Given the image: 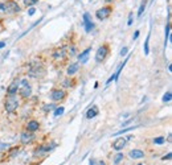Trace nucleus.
Here are the masks:
<instances>
[{"instance_id":"obj_1","label":"nucleus","mask_w":172,"mask_h":165,"mask_svg":"<svg viewBox=\"0 0 172 165\" xmlns=\"http://www.w3.org/2000/svg\"><path fill=\"white\" fill-rule=\"evenodd\" d=\"M0 10L7 15H13V13L20 12L21 8L17 4V1H15V0H5V1L0 3Z\"/></svg>"},{"instance_id":"obj_2","label":"nucleus","mask_w":172,"mask_h":165,"mask_svg":"<svg viewBox=\"0 0 172 165\" xmlns=\"http://www.w3.org/2000/svg\"><path fill=\"white\" fill-rule=\"evenodd\" d=\"M19 98L16 96V94H8V96L5 98L4 100V108L7 112H15L17 108H19Z\"/></svg>"},{"instance_id":"obj_3","label":"nucleus","mask_w":172,"mask_h":165,"mask_svg":"<svg viewBox=\"0 0 172 165\" xmlns=\"http://www.w3.org/2000/svg\"><path fill=\"white\" fill-rule=\"evenodd\" d=\"M45 74H47V69L44 68L42 63H35V65L30 66L29 71H28V75L30 78H36V79H40V78H44Z\"/></svg>"},{"instance_id":"obj_4","label":"nucleus","mask_w":172,"mask_h":165,"mask_svg":"<svg viewBox=\"0 0 172 165\" xmlns=\"http://www.w3.org/2000/svg\"><path fill=\"white\" fill-rule=\"evenodd\" d=\"M109 53H110V46H109V44L101 45V46L98 48L97 53H96V61H97L98 63L103 62V61L106 60V57L109 56Z\"/></svg>"},{"instance_id":"obj_5","label":"nucleus","mask_w":172,"mask_h":165,"mask_svg":"<svg viewBox=\"0 0 172 165\" xmlns=\"http://www.w3.org/2000/svg\"><path fill=\"white\" fill-rule=\"evenodd\" d=\"M113 11H114V8H113V5H110V4H107L105 5V7H102V8H99L97 12H96V17L98 20H106V19H109L110 17V15L113 13Z\"/></svg>"},{"instance_id":"obj_6","label":"nucleus","mask_w":172,"mask_h":165,"mask_svg":"<svg viewBox=\"0 0 172 165\" xmlns=\"http://www.w3.org/2000/svg\"><path fill=\"white\" fill-rule=\"evenodd\" d=\"M20 85H21V88L19 90V94L21 98H29L32 95V87H30V85L28 83V81L27 79H23V81H20Z\"/></svg>"},{"instance_id":"obj_7","label":"nucleus","mask_w":172,"mask_h":165,"mask_svg":"<svg viewBox=\"0 0 172 165\" xmlns=\"http://www.w3.org/2000/svg\"><path fill=\"white\" fill-rule=\"evenodd\" d=\"M66 48L65 46H62V48H58L56 49V50L53 52V60L56 61V62H62V61H65L66 58Z\"/></svg>"},{"instance_id":"obj_8","label":"nucleus","mask_w":172,"mask_h":165,"mask_svg":"<svg viewBox=\"0 0 172 165\" xmlns=\"http://www.w3.org/2000/svg\"><path fill=\"white\" fill-rule=\"evenodd\" d=\"M50 98L53 102H60V100H64L66 98V93L61 88H53L50 91Z\"/></svg>"},{"instance_id":"obj_9","label":"nucleus","mask_w":172,"mask_h":165,"mask_svg":"<svg viewBox=\"0 0 172 165\" xmlns=\"http://www.w3.org/2000/svg\"><path fill=\"white\" fill-rule=\"evenodd\" d=\"M20 140H21V143L23 144H30V143L35 140V135H33L30 131H24L23 133H21V136H20Z\"/></svg>"},{"instance_id":"obj_10","label":"nucleus","mask_w":172,"mask_h":165,"mask_svg":"<svg viewBox=\"0 0 172 165\" xmlns=\"http://www.w3.org/2000/svg\"><path fill=\"white\" fill-rule=\"evenodd\" d=\"M126 141H127V140H126L125 137H118V139H115L114 143H113V148H114L115 151H121L126 145Z\"/></svg>"},{"instance_id":"obj_11","label":"nucleus","mask_w":172,"mask_h":165,"mask_svg":"<svg viewBox=\"0 0 172 165\" xmlns=\"http://www.w3.org/2000/svg\"><path fill=\"white\" fill-rule=\"evenodd\" d=\"M84 24H85L86 32H91V29L94 28V24L91 23V17H90V15H89V13L84 15Z\"/></svg>"},{"instance_id":"obj_12","label":"nucleus","mask_w":172,"mask_h":165,"mask_svg":"<svg viewBox=\"0 0 172 165\" xmlns=\"http://www.w3.org/2000/svg\"><path fill=\"white\" fill-rule=\"evenodd\" d=\"M19 86H20V81L19 79H15L10 86H8L7 93L8 94H17V88H19Z\"/></svg>"},{"instance_id":"obj_13","label":"nucleus","mask_w":172,"mask_h":165,"mask_svg":"<svg viewBox=\"0 0 172 165\" xmlns=\"http://www.w3.org/2000/svg\"><path fill=\"white\" fill-rule=\"evenodd\" d=\"M40 130V123L37 120H29L27 123V131H30V132H35V131Z\"/></svg>"},{"instance_id":"obj_14","label":"nucleus","mask_w":172,"mask_h":165,"mask_svg":"<svg viewBox=\"0 0 172 165\" xmlns=\"http://www.w3.org/2000/svg\"><path fill=\"white\" fill-rule=\"evenodd\" d=\"M78 69H79V65L78 63H70L69 66H67V70H66V73H67V75L69 77H72V75H74L77 71H78Z\"/></svg>"},{"instance_id":"obj_15","label":"nucleus","mask_w":172,"mask_h":165,"mask_svg":"<svg viewBox=\"0 0 172 165\" xmlns=\"http://www.w3.org/2000/svg\"><path fill=\"white\" fill-rule=\"evenodd\" d=\"M98 112H99V110H98L97 106H91V108L87 110V112H86V118L87 119H93L96 118L98 115Z\"/></svg>"},{"instance_id":"obj_16","label":"nucleus","mask_w":172,"mask_h":165,"mask_svg":"<svg viewBox=\"0 0 172 165\" xmlns=\"http://www.w3.org/2000/svg\"><path fill=\"white\" fill-rule=\"evenodd\" d=\"M128 156H130L131 158H142L144 156V152L140 151V149H133V151H130V153H128Z\"/></svg>"},{"instance_id":"obj_17","label":"nucleus","mask_w":172,"mask_h":165,"mask_svg":"<svg viewBox=\"0 0 172 165\" xmlns=\"http://www.w3.org/2000/svg\"><path fill=\"white\" fill-rule=\"evenodd\" d=\"M90 52H91V48H87L86 50L82 52V53L78 56L79 62H81V63H85L86 61H87V58H89V53H90Z\"/></svg>"},{"instance_id":"obj_18","label":"nucleus","mask_w":172,"mask_h":165,"mask_svg":"<svg viewBox=\"0 0 172 165\" xmlns=\"http://www.w3.org/2000/svg\"><path fill=\"white\" fill-rule=\"evenodd\" d=\"M74 83H76V82L73 81V79H70V78H66V79H64V81H62V86L64 87H73V86H74Z\"/></svg>"},{"instance_id":"obj_19","label":"nucleus","mask_w":172,"mask_h":165,"mask_svg":"<svg viewBox=\"0 0 172 165\" xmlns=\"http://www.w3.org/2000/svg\"><path fill=\"white\" fill-rule=\"evenodd\" d=\"M40 1V0H23V3H24V5L25 7H33V5H36L37 3Z\"/></svg>"},{"instance_id":"obj_20","label":"nucleus","mask_w":172,"mask_h":165,"mask_svg":"<svg viewBox=\"0 0 172 165\" xmlns=\"http://www.w3.org/2000/svg\"><path fill=\"white\" fill-rule=\"evenodd\" d=\"M170 30H171V23H170V19H168L167 27H165V40H164V45H167V41H168V36H170Z\"/></svg>"},{"instance_id":"obj_21","label":"nucleus","mask_w":172,"mask_h":165,"mask_svg":"<svg viewBox=\"0 0 172 165\" xmlns=\"http://www.w3.org/2000/svg\"><path fill=\"white\" fill-rule=\"evenodd\" d=\"M146 5H147V0H143L142 4H140V7H139V11H138V17H140L143 15L144 10H146Z\"/></svg>"},{"instance_id":"obj_22","label":"nucleus","mask_w":172,"mask_h":165,"mask_svg":"<svg viewBox=\"0 0 172 165\" xmlns=\"http://www.w3.org/2000/svg\"><path fill=\"white\" fill-rule=\"evenodd\" d=\"M125 158V156H123V153H118V155H115L114 156V164H119L122 160Z\"/></svg>"},{"instance_id":"obj_23","label":"nucleus","mask_w":172,"mask_h":165,"mask_svg":"<svg viewBox=\"0 0 172 165\" xmlns=\"http://www.w3.org/2000/svg\"><path fill=\"white\" fill-rule=\"evenodd\" d=\"M153 143H155V144H164V143H165V137H163V136L155 137V139H153Z\"/></svg>"},{"instance_id":"obj_24","label":"nucleus","mask_w":172,"mask_h":165,"mask_svg":"<svg viewBox=\"0 0 172 165\" xmlns=\"http://www.w3.org/2000/svg\"><path fill=\"white\" fill-rule=\"evenodd\" d=\"M135 128H138V127H127V128H125V130L118 131L115 135H122V133H126V132H128V131H131V130H135Z\"/></svg>"},{"instance_id":"obj_25","label":"nucleus","mask_w":172,"mask_h":165,"mask_svg":"<svg viewBox=\"0 0 172 165\" xmlns=\"http://www.w3.org/2000/svg\"><path fill=\"white\" fill-rule=\"evenodd\" d=\"M64 114V107H57L54 110V116H60V115Z\"/></svg>"},{"instance_id":"obj_26","label":"nucleus","mask_w":172,"mask_h":165,"mask_svg":"<svg viewBox=\"0 0 172 165\" xmlns=\"http://www.w3.org/2000/svg\"><path fill=\"white\" fill-rule=\"evenodd\" d=\"M67 54H70V56H76L77 54V49H76L74 45H70L69 46V53Z\"/></svg>"},{"instance_id":"obj_27","label":"nucleus","mask_w":172,"mask_h":165,"mask_svg":"<svg viewBox=\"0 0 172 165\" xmlns=\"http://www.w3.org/2000/svg\"><path fill=\"white\" fill-rule=\"evenodd\" d=\"M19 151H20V147H13V149L11 151V157H15V156L19 153Z\"/></svg>"},{"instance_id":"obj_28","label":"nucleus","mask_w":172,"mask_h":165,"mask_svg":"<svg viewBox=\"0 0 172 165\" xmlns=\"http://www.w3.org/2000/svg\"><path fill=\"white\" fill-rule=\"evenodd\" d=\"M171 98H172V96H171V93L168 91V93H165L164 96H163V102H170Z\"/></svg>"},{"instance_id":"obj_29","label":"nucleus","mask_w":172,"mask_h":165,"mask_svg":"<svg viewBox=\"0 0 172 165\" xmlns=\"http://www.w3.org/2000/svg\"><path fill=\"white\" fill-rule=\"evenodd\" d=\"M54 107H56V106H54V105H45L44 110H45V111H50V110H53Z\"/></svg>"},{"instance_id":"obj_30","label":"nucleus","mask_w":172,"mask_h":165,"mask_svg":"<svg viewBox=\"0 0 172 165\" xmlns=\"http://www.w3.org/2000/svg\"><path fill=\"white\" fill-rule=\"evenodd\" d=\"M133 16H134V13H133V12H131V13L128 15V21H127V24H128V25H131V24H133Z\"/></svg>"},{"instance_id":"obj_31","label":"nucleus","mask_w":172,"mask_h":165,"mask_svg":"<svg viewBox=\"0 0 172 165\" xmlns=\"http://www.w3.org/2000/svg\"><path fill=\"white\" fill-rule=\"evenodd\" d=\"M126 54H127V48H122V50H121V56L123 57V56H126Z\"/></svg>"},{"instance_id":"obj_32","label":"nucleus","mask_w":172,"mask_h":165,"mask_svg":"<svg viewBox=\"0 0 172 165\" xmlns=\"http://www.w3.org/2000/svg\"><path fill=\"white\" fill-rule=\"evenodd\" d=\"M171 153H167V156H164V157H163V160H171Z\"/></svg>"},{"instance_id":"obj_33","label":"nucleus","mask_w":172,"mask_h":165,"mask_svg":"<svg viewBox=\"0 0 172 165\" xmlns=\"http://www.w3.org/2000/svg\"><path fill=\"white\" fill-rule=\"evenodd\" d=\"M138 37H139V30H136V32H135V35H134V40H136Z\"/></svg>"},{"instance_id":"obj_34","label":"nucleus","mask_w":172,"mask_h":165,"mask_svg":"<svg viewBox=\"0 0 172 165\" xmlns=\"http://www.w3.org/2000/svg\"><path fill=\"white\" fill-rule=\"evenodd\" d=\"M5 46V41H0V49Z\"/></svg>"},{"instance_id":"obj_35","label":"nucleus","mask_w":172,"mask_h":165,"mask_svg":"<svg viewBox=\"0 0 172 165\" xmlns=\"http://www.w3.org/2000/svg\"><path fill=\"white\" fill-rule=\"evenodd\" d=\"M103 1H105V3H106V4H110V3H114V1H115V0H103Z\"/></svg>"},{"instance_id":"obj_36","label":"nucleus","mask_w":172,"mask_h":165,"mask_svg":"<svg viewBox=\"0 0 172 165\" xmlns=\"http://www.w3.org/2000/svg\"><path fill=\"white\" fill-rule=\"evenodd\" d=\"M90 165H97V164H96V160H94V158H90Z\"/></svg>"},{"instance_id":"obj_37","label":"nucleus","mask_w":172,"mask_h":165,"mask_svg":"<svg viewBox=\"0 0 172 165\" xmlns=\"http://www.w3.org/2000/svg\"><path fill=\"white\" fill-rule=\"evenodd\" d=\"M35 8H30V10H29V15H33V13H35Z\"/></svg>"},{"instance_id":"obj_38","label":"nucleus","mask_w":172,"mask_h":165,"mask_svg":"<svg viewBox=\"0 0 172 165\" xmlns=\"http://www.w3.org/2000/svg\"><path fill=\"white\" fill-rule=\"evenodd\" d=\"M99 165H106V164L103 163V161H101V163H99Z\"/></svg>"},{"instance_id":"obj_39","label":"nucleus","mask_w":172,"mask_h":165,"mask_svg":"<svg viewBox=\"0 0 172 165\" xmlns=\"http://www.w3.org/2000/svg\"><path fill=\"white\" fill-rule=\"evenodd\" d=\"M139 165H142V164H139Z\"/></svg>"}]
</instances>
